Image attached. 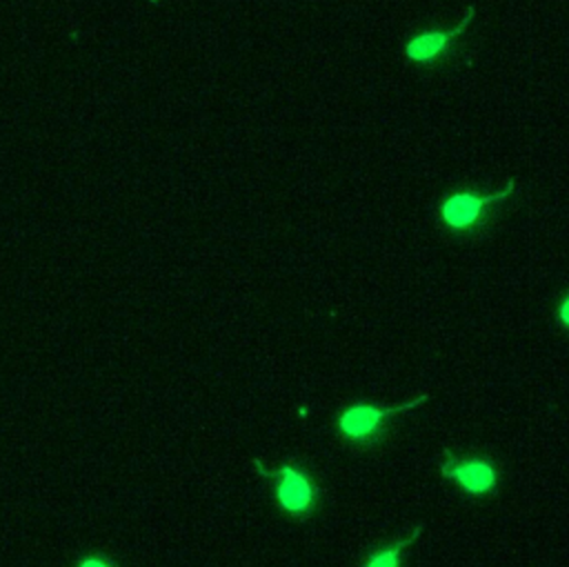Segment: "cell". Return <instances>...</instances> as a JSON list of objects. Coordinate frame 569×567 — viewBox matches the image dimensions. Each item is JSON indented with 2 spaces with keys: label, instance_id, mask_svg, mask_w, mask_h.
<instances>
[{
  "label": "cell",
  "instance_id": "6da1fadb",
  "mask_svg": "<svg viewBox=\"0 0 569 567\" xmlns=\"http://www.w3.org/2000/svg\"><path fill=\"white\" fill-rule=\"evenodd\" d=\"M516 196L513 178L498 191L480 187H453L436 205L438 227L456 240H473L498 218L505 202Z\"/></svg>",
  "mask_w": 569,
  "mask_h": 567
},
{
  "label": "cell",
  "instance_id": "7a4b0ae2",
  "mask_svg": "<svg viewBox=\"0 0 569 567\" xmlns=\"http://www.w3.org/2000/svg\"><path fill=\"white\" fill-rule=\"evenodd\" d=\"M431 398L429 391H420L418 396L405 400V402H376V400H356L347 402L338 414H336V431L338 438L356 449V451H367L378 447L391 427V420L396 416L409 414L413 409H420L427 400Z\"/></svg>",
  "mask_w": 569,
  "mask_h": 567
},
{
  "label": "cell",
  "instance_id": "3957f363",
  "mask_svg": "<svg viewBox=\"0 0 569 567\" xmlns=\"http://www.w3.org/2000/svg\"><path fill=\"white\" fill-rule=\"evenodd\" d=\"M251 467L271 487V500L282 516L293 523H302L318 511L322 489L305 462L289 458L280 465L267 467L262 460L253 458Z\"/></svg>",
  "mask_w": 569,
  "mask_h": 567
},
{
  "label": "cell",
  "instance_id": "277c9868",
  "mask_svg": "<svg viewBox=\"0 0 569 567\" xmlns=\"http://www.w3.org/2000/svg\"><path fill=\"white\" fill-rule=\"evenodd\" d=\"M440 476L451 483L460 496L482 500L491 498L500 487V462L485 454H453L445 451L438 462Z\"/></svg>",
  "mask_w": 569,
  "mask_h": 567
},
{
  "label": "cell",
  "instance_id": "5b68a950",
  "mask_svg": "<svg viewBox=\"0 0 569 567\" xmlns=\"http://www.w3.org/2000/svg\"><path fill=\"white\" fill-rule=\"evenodd\" d=\"M473 16H476V7L469 4L458 24L425 27V29L413 31L402 44L405 58L418 69H438V67H442L445 62H449L458 53V47L465 38L467 27L471 24Z\"/></svg>",
  "mask_w": 569,
  "mask_h": 567
},
{
  "label": "cell",
  "instance_id": "8992f818",
  "mask_svg": "<svg viewBox=\"0 0 569 567\" xmlns=\"http://www.w3.org/2000/svg\"><path fill=\"white\" fill-rule=\"evenodd\" d=\"M422 531H425V523H418L407 534L396 536L393 540L369 547L362 554L358 567H405V558L409 554V547L420 538Z\"/></svg>",
  "mask_w": 569,
  "mask_h": 567
},
{
  "label": "cell",
  "instance_id": "52a82bcc",
  "mask_svg": "<svg viewBox=\"0 0 569 567\" xmlns=\"http://www.w3.org/2000/svg\"><path fill=\"white\" fill-rule=\"evenodd\" d=\"M553 322L560 331L569 334V289H565L553 305Z\"/></svg>",
  "mask_w": 569,
  "mask_h": 567
},
{
  "label": "cell",
  "instance_id": "ba28073f",
  "mask_svg": "<svg viewBox=\"0 0 569 567\" xmlns=\"http://www.w3.org/2000/svg\"><path fill=\"white\" fill-rule=\"evenodd\" d=\"M73 567H120V565L104 551H89L80 556Z\"/></svg>",
  "mask_w": 569,
  "mask_h": 567
}]
</instances>
